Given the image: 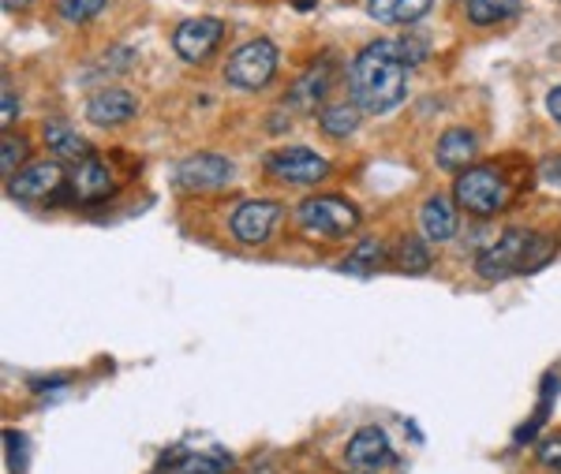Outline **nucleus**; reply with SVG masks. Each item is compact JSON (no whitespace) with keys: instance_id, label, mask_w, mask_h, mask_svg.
<instances>
[{"instance_id":"nucleus-5","label":"nucleus","mask_w":561,"mask_h":474,"mask_svg":"<svg viewBox=\"0 0 561 474\" xmlns=\"http://www.w3.org/2000/svg\"><path fill=\"white\" fill-rule=\"evenodd\" d=\"M277 76V45L270 38H251L232 49L225 63V83L237 90H262Z\"/></svg>"},{"instance_id":"nucleus-27","label":"nucleus","mask_w":561,"mask_h":474,"mask_svg":"<svg viewBox=\"0 0 561 474\" xmlns=\"http://www.w3.org/2000/svg\"><path fill=\"white\" fill-rule=\"evenodd\" d=\"M4 441H8V467H12V474H23V467H26V437L8 430Z\"/></svg>"},{"instance_id":"nucleus-9","label":"nucleus","mask_w":561,"mask_h":474,"mask_svg":"<svg viewBox=\"0 0 561 474\" xmlns=\"http://www.w3.org/2000/svg\"><path fill=\"white\" fill-rule=\"evenodd\" d=\"M65 184H68V176L60 172L57 161H31V165L8 180V195H12L15 203H53Z\"/></svg>"},{"instance_id":"nucleus-13","label":"nucleus","mask_w":561,"mask_h":474,"mask_svg":"<svg viewBox=\"0 0 561 474\" xmlns=\"http://www.w3.org/2000/svg\"><path fill=\"white\" fill-rule=\"evenodd\" d=\"M135 113H139V102H135L131 90L105 86L87 97V120L98 127H121V124H128Z\"/></svg>"},{"instance_id":"nucleus-10","label":"nucleus","mask_w":561,"mask_h":474,"mask_svg":"<svg viewBox=\"0 0 561 474\" xmlns=\"http://www.w3.org/2000/svg\"><path fill=\"white\" fill-rule=\"evenodd\" d=\"M113 190H116L113 169H108L102 158H90L83 165L71 169L68 184L60 187V195L53 198V203H102Z\"/></svg>"},{"instance_id":"nucleus-3","label":"nucleus","mask_w":561,"mask_h":474,"mask_svg":"<svg viewBox=\"0 0 561 474\" xmlns=\"http://www.w3.org/2000/svg\"><path fill=\"white\" fill-rule=\"evenodd\" d=\"M296 224L314 240H345L348 232H356L359 209L341 195H314L296 206Z\"/></svg>"},{"instance_id":"nucleus-29","label":"nucleus","mask_w":561,"mask_h":474,"mask_svg":"<svg viewBox=\"0 0 561 474\" xmlns=\"http://www.w3.org/2000/svg\"><path fill=\"white\" fill-rule=\"evenodd\" d=\"M539 172H542V180H547V184H558L561 187V158H547Z\"/></svg>"},{"instance_id":"nucleus-31","label":"nucleus","mask_w":561,"mask_h":474,"mask_svg":"<svg viewBox=\"0 0 561 474\" xmlns=\"http://www.w3.org/2000/svg\"><path fill=\"white\" fill-rule=\"evenodd\" d=\"M547 113H550V120H554L561 127V86H554L547 94Z\"/></svg>"},{"instance_id":"nucleus-23","label":"nucleus","mask_w":561,"mask_h":474,"mask_svg":"<svg viewBox=\"0 0 561 474\" xmlns=\"http://www.w3.org/2000/svg\"><path fill=\"white\" fill-rule=\"evenodd\" d=\"M382 258H386V247L378 240H364L356 251L348 254L345 262H341V269L345 273H356V277H367L370 269H378L382 266Z\"/></svg>"},{"instance_id":"nucleus-28","label":"nucleus","mask_w":561,"mask_h":474,"mask_svg":"<svg viewBox=\"0 0 561 474\" xmlns=\"http://www.w3.org/2000/svg\"><path fill=\"white\" fill-rule=\"evenodd\" d=\"M536 460L542 463L547 471H558L561 474V433L558 437H547V441L536 449Z\"/></svg>"},{"instance_id":"nucleus-1","label":"nucleus","mask_w":561,"mask_h":474,"mask_svg":"<svg viewBox=\"0 0 561 474\" xmlns=\"http://www.w3.org/2000/svg\"><path fill=\"white\" fill-rule=\"evenodd\" d=\"M348 90L359 113L382 116L409 94V63L397 53V42H370L348 68Z\"/></svg>"},{"instance_id":"nucleus-21","label":"nucleus","mask_w":561,"mask_h":474,"mask_svg":"<svg viewBox=\"0 0 561 474\" xmlns=\"http://www.w3.org/2000/svg\"><path fill=\"white\" fill-rule=\"evenodd\" d=\"M319 127L330 139H348L359 127V105L356 102H337V105H322L319 108Z\"/></svg>"},{"instance_id":"nucleus-17","label":"nucleus","mask_w":561,"mask_h":474,"mask_svg":"<svg viewBox=\"0 0 561 474\" xmlns=\"http://www.w3.org/2000/svg\"><path fill=\"white\" fill-rule=\"evenodd\" d=\"M420 228L427 243H449L457 235V206L446 195H431L420 209Z\"/></svg>"},{"instance_id":"nucleus-30","label":"nucleus","mask_w":561,"mask_h":474,"mask_svg":"<svg viewBox=\"0 0 561 474\" xmlns=\"http://www.w3.org/2000/svg\"><path fill=\"white\" fill-rule=\"evenodd\" d=\"M15 113H20V102H15V97H12V86H4V116H0V124L12 127Z\"/></svg>"},{"instance_id":"nucleus-15","label":"nucleus","mask_w":561,"mask_h":474,"mask_svg":"<svg viewBox=\"0 0 561 474\" xmlns=\"http://www.w3.org/2000/svg\"><path fill=\"white\" fill-rule=\"evenodd\" d=\"M330 86H333V63L314 60L293 83V90H288V108H296V113H314V108L325 102Z\"/></svg>"},{"instance_id":"nucleus-7","label":"nucleus","mask_w":561,"mask_h":474,"mask_svg":"<svg viewBox=\"0 0 561 474\" xmlns=\"http://www.w3.org/2000/svg\"><path fill=\"white\" fill-rule=\"evenodd\" d=\"M280 221V203L277 198H251L240 203L229 217V232L232 240L243 247H262V243L274 235V224Z\"/></svg>"},{"instance_id":"nucleus-14","label":"nucleus","mask_w":561,"mask_h":474,"mask_svg":"<svg viewBox=\"0 0 561 474\" xmlns=\"http://www.w3.org/2000/svg\"><path fill=\"white\" fill-rule=\"evenodd\" d=\"M232 455L221 449H169L161 455V474H225Z\"/></svg>"},{"instance_id":"nucleus-32","label":"nucleus","mask_w":561,"mask_h":474,"mask_svg":"<svg viewBox=\"0 0 561 474\" xmlns=\"http://www.w3.org/2000/svg\"><path fill=\"white\" fill-rule=\"evenodd\" d=\"M0 4H4V12H26L34 0H0Z\"/></svg>"},{"instance_id":"nucleus-6","label":"nucleus","mask_w":561,"mask_h":474,"mask_svg":"<svg viewBox=\"0 0 561 474\" xmlns=\"http://www.w3.org/2000/svg\"><path fill=\"white\" fill-rule=\"evenodd\" d=\"M266 172L280 184H293V187H314L330 176V161L322 153L307 150V146H280L266 158Z\"/></svg>"},{"instance_id":"nucleus-18","label":"nucleus","mask_w":561,"mask_h":474,"mask_svg":"<svg viewBox=\"0 0 561 474\" xmlns=\"http://www.w3.org/2000/svg\"><path fill=\"white\" fill-rule=\"evenodd\" d=\"M42 135H45V146L53 150V158L71 161V165H83V161L94 158V153H90V142L83 139V135L71 131L68 124L53 120V124H45V127H42Z\"/></svg>"},{"instance_id":"nucleus-25","label":"nucleus","mask_w":561,"mask_h":474,"mask_svg":"<svg viewBox=\"0 0 561 474\" xmlns=\"http://www.w3.org/2000/svg\"><path fill=\"white\" fill-rule=\"evenodd\" d=\"M23 161H26V142L4 135V139H0V172H4V180H12L15 172L26 169Z\"/></svg>"},{"instance_id":"nucleus-24","label":"nucleus","mask_w":561,"mask_h":474,"mask_svg":"<svg viewBox=\"0 0 561 474\" xmlns=\"http://www.w3.org/2000/svg\"><path fill=\"white\" fill-rule=\"evenodd\" d=\"M105 4L108 0H57V12L65 23L79 26V23H90L94 15H102Z\"/></svg>"},{"instance_id":"nucleus-34","label":"nucleus","mask_w":561,"mask_h":474,"mask_svg":"<svg viewBox=\"0 0 561 474\" xmlns=\"http://www.w3.org/2000/svg\"><path fill=\"white\" fill-rule=\"evenodd\" d=\"M558 4H561V0H558Z\"/></svg>"},{"instance_id":"nucleus-33","label":"nucleus","mask_w":561,"mask_h":474,"mask_svg":"<svg viewBox=\"0 0 561 474\" xmlns=\"http://www.w3.org/2000/svg\"><path fill=\"white\" fill-rule=\"evenodd\" d=\"M314 4H319V0H293V8H296V12H311Z\"/></svg>"},{"instance_id":"nucleus-22","label":"nucleus","mask_w":561,"mask_h":474,"mask_svg":"<svg viewBox=\"0 0 561 474\" xmlns=\"http://www.w3.org/2000/svg\"><path fill=\"white\" fill-rule=\"evenodd\" d=\"M389 266H397L401 273H412V277L427 273L431 269L427 240H423V235H401V243H397V251H393V258H389Z\"/></svg>"},{"instance_id":"nucleus-20","label":"nucleus","mask_w":561,"mask_h":474,"mask_svg":"<svg viewBox=\"0 0 561 474\" xmlns=\"http://www.w3.org/2000/svg\"><path fill=\"white\" fill-rule=\"evenodd\" d=\"M524 0H468L465 15L472 26H497L505 20H517Z\"/></svg>"},{"instance_id":"nucleus-2","label":"nucleus","mask_w":561,"mask_h":474,"mask_svg":"<svg viewBox=\"0 0 561 474\" xmlns=\"http://www.w3.org/2000/svg\"><path fill=\"white\" fill-rule=\"evenodd\" d=\"M554 251L558 247L547 240V235L510 228V232H502V240H494L491 247L479 254L476 273L483 280H510V277H517V273L542 269V262H547Z\"/></svg>"},{"instance_id":"nucleus-19","label":"nucleus","mask_w":561,"mask_h":474,"mask_svg":"<svg viewBox=\"0 0 561 474\" xmlns=\"http://www.w3.org/2000/svg\"><path fill=\"white\" fill-rule=\"evenodd\" d=\"M434 8V0H367V15L375 23H389V26H409L420 23Z\"/></svg>"},{"instance_id":"nucleus-11","label":"nucleus","mask_w":561,"mask_h":474,"mask_svg":"<svg viewBox=\"0 0 561 474\" xmlns=\"http://www.w3.org/2000/svg\"><path fill=\"white\" fill-rule=\"evenodd\" d=\"M225 34V23L214 20V15H198V20H187L176 26L173 34V49L180 60L187 63H203L210 53L217 49V42H221Z\"/></svg>"},{"instance_id":"nucleus-16","label":"nucleus","mask_w":561,"mask_h":474,"mask_svg":"<svg viewBox=\"0 0 561 474\" xmlns=\"http://www.w3.org/2000/svg\"><path fill=\"white\" fill-rule=\"evenodd\" d=\"M434 158H438L442 169L465 172L479 158V139L468 131V127H449V131L438 139V146H434Z\"/></svg>"},{"instance_id":"nucleus-26","label":"nucleus","mask_w":561,"mask_h":474,"mask_svg":"<svg viewBox=\"0 0 561 474\" xmlns=\"http://www.w3.org/2000/svg\"><path fill=\"white\" fill-rule=\"evenodd\" d=\"M397 53H401V60L409 63V68H415V63L427 60L431 45H427V38H415V34H404V38H397Z\"/></svg>"},{"instance_id":"nucleus-12","label":"nucleus","mask_w":561,"mask_h":474,"mask_svg":"<svg viewBox=\"0 0 561 474\" xmlns=\"http://www.w3.org/2000/svg\"><path fill=\"white\" fill-rule=\"evenodd\" d=\"M345 463L352 471H382L386 463H393V444H389L386 430L378 426H364V430L352 433L348 449H345Z\"/></svg>"},{"instance_id":"nucleus-8","label":"nucleus","mask_w":561,"mask_h":474,"mask_svg":"<svg viewBox=\"0 0 561 474\" xmlns=\"http://www.w3.org/2000/svg\"><path fill=\"white\" fill-rule=\"evenodd\" d=\"M232 184V161L221 153H192L176 165V187L187 195H206Z\"/></svg>"},{"instance_id":"nucleus-4","label":"nucleus","mask_w":561,"mask_h":474,"mask_svg":"<svg viewBox=\"0 0 561 474\" xmlns=\"http://www.w3.org/2000/svg\"><path fill=\"white\" fill-rule=\"evenodd\" d=\"M454 198H457V206H465V213L486 221V217L502 213V209L510 206V187H505V180L497 169L476 165V169H465L457 176Z\"/></svg>"}]
</instances>
